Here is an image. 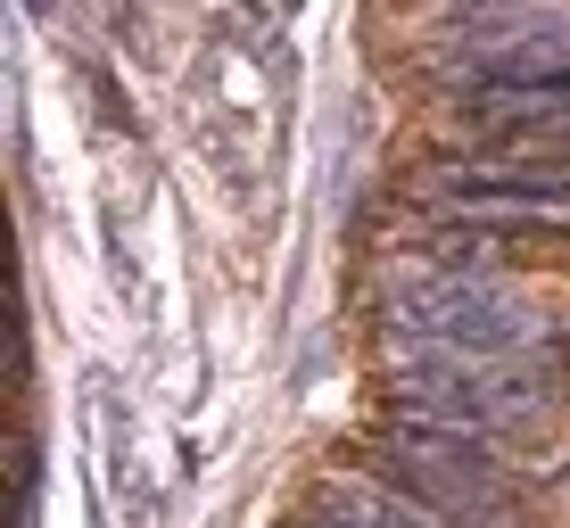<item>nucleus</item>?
I'll return each mask as SVG.
<instances>
[{
    "mask_svg": "<svg viewBox=\"0 0 570 528\" xmlns=\"http://www.w3.org/2000/svg\"><path fill=\"white\" fill-rule=\"evenodd\" d=\"M455 124L497 149H529V158H570V74L546 83H480L455 100Z\"/></svg>",
    "mask_w": 570,
    "mask_h": 528,
    "instance_id": "4",
    "label": "nucleus"
},
{
    "mask_svg": "<svg viewBox=\"0 0 570 528\" xmlns=\"http://www.w3.org/2000/svg\"><path fill=\"white\" fill-rule=\"evenodd\" d=\"M389 405L414 421L471 429L488 446H513L554 421V380L538 363H497V356H397L389 363Z\"/></svg>",
    "mask_w": 570,
    "mask_h": 528,
    "instance_id": "2",
    "label": "nucleus"
},
{
    "mask_svg": "<svg viewBox=\"0 0 570 528\" xmlns=\"http://www.w3.org/2000/svg\"><path fill=\"white\" fill-rule=\"evenodd\" d=\"M405 265V257H397ZM381 322L397 356H497L529 363L554 347V315L529 306L497 272H446V265H405L381 298Z\"/></svg>",
    "mask_w": 570,
    "mask_h": 528,
    "instance_id": "1",
    "label": "nucleus"
},
{
    "mask_svg": "<svg viewBox=\"0 0 570 528\" xmlns=\"http://www.w3.org/2000/svg\"><path fill=\"white\" fill-rule=\"evenodd\" d=\"M430 9H439V17H455V26H463V17H497V9H529V0H430Z\"/></svg>",
    "mask_w": 570,
    "mask_h": 528,
    "instance_id": "5",
    "label": "nucleus"
},
{
    "mask_svg": "<svg viewBox=\"0 0 570 528\" xmlns=\"http://www.w3.org/2000/svg\"><path fill=\"white\" fill-rule=\"evenodd\" d=\"M422 215H546L570 207V158H529V149H488V158H446L414 173Z\"/></svg>",
    "mask_w": 570,
    "mask_h": 528,
    "instance_id": "3",
    "label": "nucleus"
}]
</instances>
